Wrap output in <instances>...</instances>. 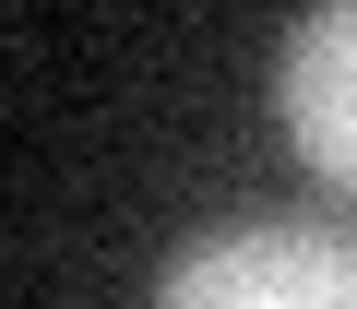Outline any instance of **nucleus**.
<instances>
[{
	"label": "nucleus",
	"instance_id": "1",
	"mask_svg": "<svg viewBox=\"0 0 357 309\" xmlns=\"http://www.w3.org/2000/svg\"><path fill=\"white\" fill-rule=\"evenodd\" d=\"M155 309H357V238L321 226V214L215 226L167 262Z\"/></svg>",
	"mask_w": 357,
	"mask_h": 309
},
{
	"label": "nucleus",
	"instance_id": "2",
	"mask_svg": "<svg viewBox=\"0 0 357 309\" xmlns=\"http://www.w3.org/2000/svg\"><path fill=\"white\" fill-rule=\"evenodd\" d=\"M274 107H286V143H298V167L357 203V0H310L286 60H274Z\"/></svg>",
	"mask_w": 357,
	"mask_h": 309
}]
</instances>
